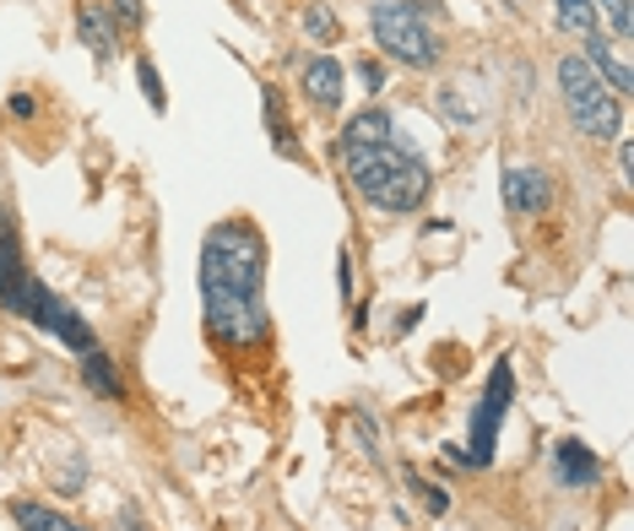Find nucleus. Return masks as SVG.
<instances>
[{"label": "nucleus", "instance_id": "nucleus-1", "mask_svg": "<svg viewBox=\"0 0 634 531\" xmlns=\"http://www.w3.org/2000/svg\"><path fill=\"white\" fill-rule=\"evenodd\" d=\"M201 326L228 353H255L271 342L266 310V239L250 217H223L201 239Z\"/></svg>", "mask_w": 634, "mask_h": 531}, {"label": "nucleus", "instance_id": "nucleus-2", "mask_svg": "<svg viewBox=\"0 0 634 531\" xmlns=\"http://www.w3.org/2000/svg\"><path fill=\"white\" fill-rule=\"evenodd\" d=\"M336 152H342V174H347L353 196L364 206H375V212L407 217L434 191V174L407 136H385L369 147H336Z\"/></svg>", "mask_w": 634, "mask_h": 531}, {"label": "nucleus", "instance_id": "nucleus-3", "mask_svg": "<svg viewBox=\"0 0 634 531\" xmlns=\"http://www.w3.org/2000/svg\"><path fill=\"white\" fill-rule=\"evenodd\" d=\"M0 310L17 315V321H28V326H39V332H50L55 342H65L76 358H82L87 347H98L93 326L65 304L61 293H50V288L28 271V261H22V234H17V223H11V206H0Z\"/></svg>", "mask_w": 634, "mask_h": 531}, {"label": "nucleus", "instance_id": "nucleus-4", "mask_svg": "<svg viewBox=\"0 0 634 531\" xmlns=\"http://www.w3.org/2000/svg\"><path fill=\"white\" fill-rule=\"evenodd\" d=\"M440 0H369V33L385 61L407 71H434L444 61V39L434 33Z\"/></svg>", "mask_w": 634, "mask_h": 531}, {"label": "nucleus", "instance_id": "nucleus-5", "mask_svg": "<svg viewBox=\"0 0 634 531\" xmlns=\"http://www.w3.org/2000/svg\"><path fill=\"white\" fill-rule=\"evenodd\" d=\"M559 98L565 115L585 141H619L624 136V98L608 93V82L591 71L585 55H565L559 61Z\"/></svg>", "mask_w": 634, "mask_h": 531}, {"label": "nucleus", "instance_id": "nucleus-6", "mask_svg": "<svg viewBox=\"0 0 634 531\" xmlns=\"http://www.w3.org/2000/svg\"><path fill=\"white\" fill-rule=\"evenodd\" d=\"M509 407H515V364L509 358H494L488 369V386L472 407V429H466V462L472 466H494V445H499V429H505Z\"/></svg>", "mask_w": 634, "mask_h": 531}, {"label": "nucleus", "instance_id": "nucleus-7", "mask_svg": "<svg viewBox=\"0 0 634 531\" xmlns=\"http://www.w3.org/2000/svg\"><path fill=\"white\" fill-rule=\"evenodd\" d=\"M499 201L515 217H542L554 206V174L548 169H531V163H509L505 180H499Z\"/></svg>", "mask_w": 634, "mask_h": 531}, {"label": "nucleus", "instance_id": "nucleus-8", "mask_svg": "<svg viewBox=\"0 0 634 531\" xmlns=\"http://www.w3.org/2000/svg\"><path fill=\"white\" fill-rule=\"evenodd\" d=\"M299 93L310 98V109L336 115L347 104V71H342V61L336 55H310L304 71H299Z\"/></svg>", "mask_w": 634, "mask_h": 531}, {"label": "nucleus", "instance_id": "nucleus-9", "mask_svg": "<svg viewBox=\"0 0 634 531\" xmlns=\"http://www.w3.org/2000/svg\"><path fill=\"white\" fill-rule=\"evenodd\" d=\"M554 483L559 488H570V494H585V488H597L602 483V456L585 445V440H554Z\"/></svg>", "mask_w": 634, "mask_h": 531}, {"label": "nucleus", "instance_id": "nucleus-10", "mask_svg": "<svg viewBox=\"0 0 634 531\" xmlns=\"http://www.w3.org/2000/svg\"><path fill=\"white\" fill-rule=\"evenodd\" d=\"M76 39L93 50V61H98V66H109V61H115L120 33H115V22H109V6H104V0H82V6H76Z\"/></svg>", "mask_w": 634, "mask_h": 531}, {"label": "nucleus", "instance_id": "nucleus-11", "mask_svg": "<svg viewBox=\"0 0 634 531\" xmlns=\"http://www.w3.org/2000/svg\"><path fill=\"white\" fill-rule=\"evenodd\" d=\"M585 61H591V71L608 82V93H613V98H630V93H634L630 61H624V50H613V44L602 39V28H597V33H585Z\"/></svg>", "mask_w": 634, "mask_h": 531}, {"label": "nucleus", "instance_id": "nucleus-12", "mask_svg": "<svg viewBox=\"0 0 634 531\" xmlns=\"http://www.w3.org/2000/svg\"><path fill=\"white\" fill-rule=\"evenodd\" d=\"M76 364H82V380H87V391H93L98 401H126V380H120L115 358L104 353V342H98V347H87Z\"/></svg>", "mask_w": 634, "mask_h": 531}, {"label": "nucleus", "instance_id": "nucleus-13", "mask_svg": "<svg viewBox=\"0 0 634 531\" xmlns=\"http://www.w3.org/2000/svg\"><path fill=\"white\" fill-rule=\"evenodd\" d=\"M434 109H440V120L450 131H472L483 120V98L472 87H461V82H444L440 93H434Z\"/></svg>", "mask_w": 634, "mask_h": 531}, {"label": "nucleus", "instance_id": "nucleus-14", "mask_svg": "<svg viewBox=\"0 0 634 531\" xmlns=\"http://www.w3.org/2000/svg\"><path fill=\"white\" fill-rule=\"evenodd\" d=\"M385 136H396V120H390V109L375 98V104H364L358 115H347L336 147H369V141H385Z\"/></svg>", "mask_w": 634, "mask_h": 531}, {"label": "nucleus", "instance_id": "nucleus-15", "mask_svg": "<svg viewBox=\"0 0 634 531\" xmlns=\"http://www.w3.org/2000/svg\"><path fill=\"white\" fill-rule=\"evenodd\" d=\"M11 521H17V531H93L76 527L71 516L50 510V505H39V499H11Z\"/></svg>", "mask_w": 634, "mask_h": 531}, {"label": "nucleus", "instance_id": "nucleus-16", "mask_svg": "<svg viewBox=\"0 0 634 531\" xmlns=\"http://www.w3.org/2000/svg\"><path fill=\"white\" fill-rule=\"evenodd\" d=\"M554 22H559L565 33H574V39H585V33H597V28H602L591 0H554Z\"/></svg>", "mask_w": 634, "mask_h": 531}, {"label": "nucleus", "instance_id": "nucleus-17", "mask_svg": "<svg viewBox=\"0 0 634 531\" xmlns=\"http://www.w3.org/2000/svg\"><path fill=\"white\" fill-rule=\"evenodd\" d=\"M266 131H271V147H277V158H299V147L288 141V120H282V93L277 87H266Z\"/></svg>", "mask_w": 634, "mask_h": 531}, {"label": "nucleus", "instance_id": "nucleus-18", "mask_svg": "<svg viewBox=\"0 0 634 531\" xmlns=\"http://www.w3.org/2000/svg\"><path fill=\"white\" fill-rule=\"evenodd\" d=\"M136 87H141V98H147V109H152V115H163V109H169L163 76H158V66H152L147 55H136Z\"/></svg>", "mask_w": 634, "mask_h": 531}, {"label": "nucleus", "instance_id": "nucleus-19", "mask_svg": "<svg viewBox=\"0 0 634 531\" xmlns=\"http://www.w3.org/2000/svg\"><path fill=\"white\" fill-rule=\"evenodd\" d=\"M597 6V22H608L619 33V44H630L634 33V0H591Z\"/></svg>", "mask_w": 634, "mask_h": 531}, {"label": "nucleus", "instance_id": "nucleus-20", "mask_svg": "<svg viewBox=\"0 0 634 531\" xmlns=\"http://www.w3.org/2000/svg\"><path fill=\"white\" fill-rule=\"evenodd\" d=\"M304 39H315V44H336L342 39V22L331 17V6H304Z\"/></svg>", "mask_w": 634, "mask_h": 531}, {"label": "nucleus", "instance_id": "nucleus-21", "mask_svg": "<svg viewBox=\"0 0 634 531\" xmlns=\"http://www.w3.org/2000/svg\"><path fill=\"white\" fill-rule=\"evenodd\" d=\"M104 6H109V22H115L120 39H130V33L147 28V6H141V0H104Z\"/></svg>", "mask_w": 634, "mask_h": 531}, {"label": "nucleus", "instance_id": "nucleus-22", "mask_svg": "<svg viewBox=\"0 0 634 531\" xmlns=\"http://www.w3.org/2000/svg\"><path fill=\"white\" fill-rule=\"evenodd\" d=\"M401 483H407V494H412V499H423V505H429V516H444V510H450L444 488H434V483H423L418 472H401Z\"/></svg>", "mask_w": 634, "mask_h": 531}, {"label": "nucleus", "instance_id": "nucleus-23", "mask_svg": "<svg viewBox=\"0 0 634 531\" xmlns=\"http://www.w3.org/2000/svg\"><path fill=\"white\" fill-rule=\"evenodd\" d=\"M353 423H358V440H364V456H369V462H375V466H385V434H380V429H375V418H369V412L358 407V412H353Z\"/></svg>", "mask_w": 634, "mask_h": 531}, {"label": "nucleus", "instance_id": "nucleus-24", "mask_svg": "<svg viewBox=\"0 0 634 531\" xmlns=\"http://www.w3.org/2000/svg\"><path fill=\"white\" fill-rule=\"evenodd\" d=\"M385 76H390V71H385L380 61H364V66H358V82H364V93H385Z\"/></svg>", "mask_w": 634, "mask_h": 531}, {"label": "nucleus", "instance_id": "nucleus-25", "mask_svg": "<svg viewBox=\"0 0 634 531\" xmlns=\"http://www.w3.org/2000/svg\"><path fill=\"white\" fill-rule=\"evenodd\" d=\"M61 494H82L87 488V466L76 462V466H61V483H55Z\"/></svg>", "mask_w": 634, "mask_h": 531}, {"label": "nucleus", "instance_id": "nucleus-26", "mask_svg": "<svg viewBox=\"0 0 634 531\" xmlns=\"http://www.w3.org/2000/svg\"><path fill=\"white\" fill-rule=\"evenodd\" d=\"M6 115H11V120H33V115H39V104H33L28 93H11V104H6Z\"/></svg>", "mask_w": 634, "mask_h": 531}, {"label": "nucleus", "instance_id": "nucleus-27", "mask_svg": "<svg viewBox=\"0 0 634 531\" xmlns=\"http://www.w3.org/2000/svg\"><path fill=\"white\" fill-rule=\"evenodd\" d=\"M619 174H624V185H634L630 174H634V147L630 141H619Z\"/></svg>", "mask_w": 634, "mask_h": 531}, {"label": "nucleus", "instance_id": "nucleus-28", "mask_svg": "<svg viewBox=\"0 0 634 531\" xmlns=\"http://www.w3.org/2000/svg\"><path fill=\"white\" fill-rule=\"evenodd\" d=\"M115 527H120V531H147V527H141V521H136V510H126V516H120Z\"/></svg>", "mask_w": 634, "mask_h": 531}, {"label": "nucleus", "instance_id": "nucleus-29", "mask_svg": "<svg viewBox=\"0 0 634 531\" xmlns=\"http://www.w3.org/2000/svg\"><path fill=\"white\" fill-rule=\"evenodd\" d=\"M499 6H505V11H526V0H499Z\"/></svg>", "mask_w": 634, "mask_h": 531}]
</instances>
